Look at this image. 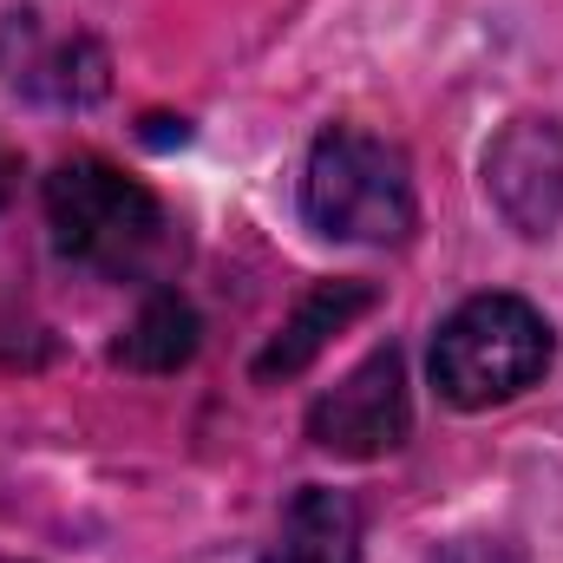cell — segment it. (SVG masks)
Listing matches in <instances>:
<instances>
[{
    "label": "cell",
    "instance_id": "6da1fadb",
    "mask_svg": "<svg viewBox=\"0 0 563 563\" xmlns=\"http://www.w3.org/2000/svg\"><path fill=\"white\" fill-rule=\"evenodd\" d=\"M46 223L59 256H73L79 269L112 282L151 276L170 256V217L164 203L144 190L139 177H125L106 157H66L46 177Z\"/></svg>",
    "mask_w": 563,
    "mask_h": 563
},
{
    "label": "cell",
    "instance_id": "7a4b0ae2",
    "mask_svg": "<svg viewBox=\"0 0 563 563\" xmlns=\"http://www.w3.org/2000/svg\"><path fill=\"white\" fill-rule=\"evenodd\" d=\"M432 387L439 400L485 413L518 400L525 387L544 380L551 367V321L525 301V295H472L459 301L439 334H432Z\"/></svg>",
    "mask_w": 563,
    "mask_h": 563
},
{
    "label": "cell",
    "instance_id": "3957f363",
    "mask_svg": "<svg viewBox=\"0 0 563 563\" xmlns=\"http://www.w3.org/2000/svg\"><path fill=\"white\" fill-rule=\"evenodd\" d=\"M301 217L328 243H407L413 230V164L407 151L361 125H328L301 170Z\"/></svg>",
    "mask_w": 563,
    "mask_h": 563
},
{
    "label": "cell",
    "instance_id": "277c9868",
    "mask_svg": "<svg viewBox=\"0 0 563 563\" xmlns=\"http://www.w3.org/2000/svg\"><path fill=\"white\" fill-rule=\"evenodd\" d=\"M413 407H407V361L400 347H374L341 387H328L308 413V439L341 459H380L407 439Z\"/></svg>",
    "mask_w": 563,
    "mask_h": 563
},
{
    "label": "cell",
    "instance_id": "5b68a950",
    "mask_svg": "<svg viewBox=\"0 0 563 563\" xmlns=\"http://www.w3.org/2000/svg\"><path fill=\"white\" fill-rule=\"evenodd\" d=\"M485 190L518 236H551L563 217V132L551 119H511L485 151Z\"/></svg>",
    "mask_w": 563,
    "mask_h": 563
},
{
    "label": "cell",
    "instance_id": "8992f818",
    "mask_svg": "<svg viewBox=\"0 0 563 563\" xmlns=\"http://www.w3.org/2000/svg\"><path fill=\"white\" fill-rule=\"evenodd\" d=\"M263 563H361V505L334 485H301Z\"/></svg>",
    "mask_w": 563,
    "mask_h": 563
},
{
    "label": "cell",
    "instance_id": "52a82bcc",
    "mask_svg": "<svg viewBox=\"0 0 563 563\" xmlns=\"http://www.w3.org/2000/svg\"><path fill=\"white\" fill-rule=\"evenodd\" d=\"M361 308H374V288H367V282H321V288L295 308V321L269 341V354L256 361V374H263V380H276V374H301V367L328 347V334H341Z\"/></svg>",
    "mask_w": 563,
    "mask_h": 563
},
{
    "label": "cell",
    "instance_id": "ba28073f",
    "mask_svg": "<svg viewBox=\"0 0 563 563\" xmlns=\"http://www.w3.org/2000/svg\"><path fill=\"white\" fill-rule=\"evenodd\" d=\"M190 354H197V314L184 295H151L119 341V361L139 374H177Z\"/></svg>",
    "mask_w": 563,
    "mask_h": 563
},
{
    "label": "cell",
    "instance_id": "9c48e42d",
    "mask_svg": "<svg viewBox=\"0 0 563 563\" xmlns=\"http://www.w3.org/2000/svg\"><path fill=\"white\" fill-rule=\"evenodd\" d=\"M432 563H518L505 544H492V538H465V544H452V551H439Z\"/></svg>",
    "mask_w": 563,
    "mask_h": 563
}]
</instances>
